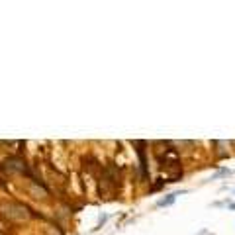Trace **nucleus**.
<instances>
[{"instance_id": "f257e3e1", "label": "nucleus", "mask_w": 235, "mask_h": 235, "mask_svg": "<svg viewBox=\"0 0 235 235\" xmlns=\"http://www.w3.org/2000/svg\"><path fill=\"white\" fill-rule=\"evenodd\" d=\"M176 196H178V192H174V194H169L167 198L159 200V202H157V206H159V208H163V206H170V204H173V202L176 200Z\"/></svg>"}]
</instances>
